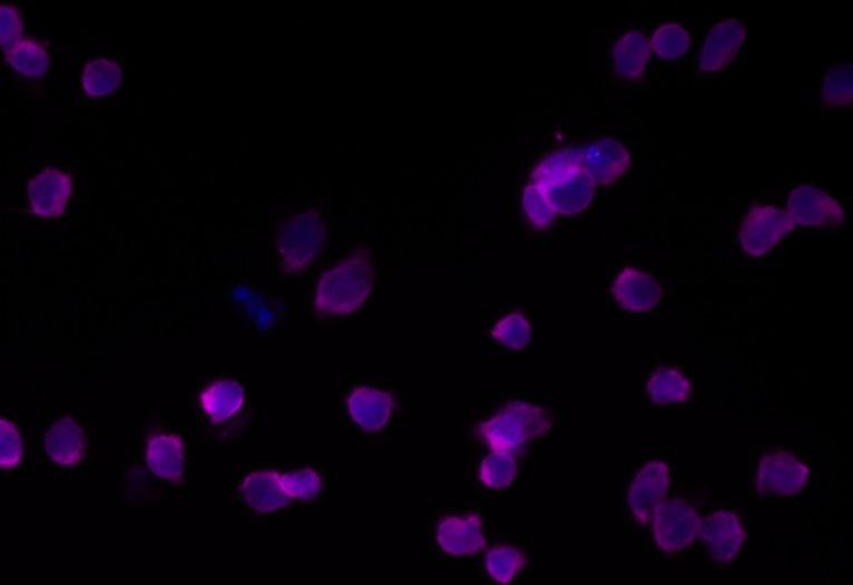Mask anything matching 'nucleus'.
Segmentation results:
<instances>
[{
    "instance_id": "1",
    "label": "nucleus",
    "mask_w": 853,
    "mask_h": 585,
    "mask_svg": "<svg viewBox=\"0 0 853 585\" xmlns=\"http://www.w3.org/2000/svg\"><path fill=\"white\" fill-rule=\"evenodd\" d=\"M372 290L374 261L371 251L357 248L318 278L315 311L321 316L352 315L364 306Z\"/></svg>"
},
{
    "instance_id": "2",
    "label": "nucleus",
    "mask_w": 853,
    "mask_h": 585,
    "mask_svg": "<svg viewBox=\"0 0 853 585\" xmlns=\"http://www.w3.org/2000/svg\"><path fill=\"white\" fill-rule=\"evenodd\" d=\"M552 428V416L540 406L512 401L489 422L479 426V438L493 453H519L527 440L539 438Z\"/></svg>"
},
{
    "instance_id": "3",
    "label": "nucleus",
    "mask_w": 853,
    "mask_h": 585,
    "mask_svg": "<svg viewBox=\"0 0 853 585\" xmlns=\"http://www.w3.org/2000/svg\"><path fill=\"white\" fill-rule=\"evenodd\" d=\"M327 241V224L317 210H305L288 218L275 237L284 274H298L315 264Z\"/></svg>"
},
{
    "instance_id": "4",
    "label": "nucleus",
    "mask_w": 853,
    "mask_h": 585,
    "mask_svg": "<svg viewBox=\"0 0 853 585\" xmlns=\"http://www.w3.org/2000/svg\"><path fill=\"white\" fill-rule=\"evenodd\" d=\"M702 517L685 499L661 500L654 510L655 543L665 553H678L694 544Z\"/></svg>"
},
{
    "instance_id": "5",
    "label": "nucleus",
    "mask_w": 853,
    "mask_h": 585,
    "mask_svg": "<svg viewBox=\"0 0 853 585\" xmlns=\"http://www.w3.org/2000/svg\"><path fill=\"white\" fill-rule=\"evenodd\" d=\"M794 228V220L787 211L772 205L754 207L742 221L738 241L745 254L754 258L764 257L792 234Z\"/></svg>"
},
{
    "instance_id": "6",
    "label": "nucleus",
    "mask_w": 853,
    "mask_h": 585,
    "mask_svg": "<svg viewBox=\"0 0 853 585\" xmlns=\"http://www.w3.org/2000/svg\"><path fill=\"white\" fill-rule=\"evenodd\" d=\"M808 476H811V469L807 464L801 463L784 450H775V453L765 454L758 464L757 493L762 496L765 494L795 496L807 486Z\"/></svg>"
},
{
    "instance_id": "7",
    "label": "nucleus",
    "mask_w": 853,
    "mask_h": 585,
    "mask_svg": "<svg viewBox=\"0 0 853 585\" xmlns=\"http://www.w3.org/2000/svg\"><path fill=\"white\" fill-rule=\"evenodd\" d=\"M795 225L834 228L845 221V210L839 200L814 185H801L791 191L787 204Z\"/></svg>"
},
{
    "instance_id": "8",
    "label": "nucleus",
    "mask_w": 853,
    "mask_h": 585,
    "mask_svg": "<svg viewBox=\"0 0 853 585\" xmlns=\"http://www.w3.org/2000/svg\"><path fill=\"white\" fill-rule=\"evenodd\" d=\"M72 177L57 168H43L27 185L30 214L39 218H60L72 197Z\"/></svg>"
},
{
    "instance_id": "9",
    "label": "nucleus",
    "mask_w": 853,
    "mask_h": 585,
    "mask_svg": "<svg viewBox=\"0 0 853 585\" xmlns=\"http://www.w3.org/2000/svg\"><path fill=\"white\" fill-rule=\"evenodd\" d=\"M745 39H747V29L741 20L727 19L715 23L698 56L700 72H720L725 67L731 66L744 47Z\"/></svg>"
},
{
    "instance_id": "10",
    "label": "nucleus",
    "mask_w": 853,
    "mask_h": 585,
    "mask_svg": "<svg viewBox=\"0 0 853 585\" xmlns=\"http://www.w3.org/2000/svg\"><path fill=\"white\" fill-rule=\"evenodd\" d=\"M698 536L710 556L720 564L734 561L747 539L741 517L731 510H715L714 514L705 517Z\"/></svg>"
},
{
    "instance_id": "11",
    "label": "nucleus",
    "mask_w": 853,
    "mask_h": 585,
    "mask_svg": "<svg viewBox=\"0 0 853 585\" xmlns=\"http://www.w3.org/2000/svg\"><path fill=\"white\" fill-rule=\"evenodd\" d=\"M633 157L624 143L612 137L582 148V168L594 184L609 187L629 171Z\"/></svg>"
},
{
    "instance_id": "12",
    "label": "nucleus",
    "mask_w": 853,
    "mask_h": 585,
    "mask_svg": "<svg viewBox=\"0 0 853 585\" xmlns=\"http://www.w3.org/2000/svg\"><path fill=\"white\" fill-rule=\"evenodd\" d=\"M670 470L667 464L651 460L645 464L629 489V504L640 524H647L658 504L667 496Z\"/></svg>"
},
{
    "instance_id": "13",
    "label": "nucleus",
    "mask_w": 853,
    "mask_h": 585,
    "mask_svg": "<svg viewBox=\"0 0 853 585\" xmlns=\"http://www.w3.org/2000/svg\"><path fill=\"white\" fill-rule=\"evenodd\" d=\"M616 301L627 311L644 313L657 308L661 301V285L639 268L627 267L612 284Z\"/></svg>"
},
{
    "instance_id": "14",
    "label": "nucleus",
    "mask_w": 853,
    "mask_h": 585,
    "mask_svg": "<svg viewBox=\"0 0 853 585\" xmlns=\"http://www.w3.org/2000/svg\"><path fill=\"white\" fill-rule=\"evenodd\" d=\"M437 543L450 556H472L487 546L479 514L449 516L437 527Z\"/></svg>"
},
{
    "instance_id": "15",
    "label": "nucleus",
    "mask_w": 853,
    "mask_h": 585,
    "mask_svg": "<svg viewBox=\"0 0 853 585\" xmlns=\"http://www.w3.org/2000/svg\"><path fill=\"white\" fill-rule=\"evenodd\" d=\"M394 408V396L382 389L355 388L347 398L349 415L367 433L384 429Z\"/></svg>"
},
{
    "instance_id": "16",
    "label": "nucleus",
    "mask_w": 853,
    "mask_h": 585,
    "mask_svg": "<svg viewBox=\"0 0 853 585\" xmlns=\"http://www.w3.org/2000/svg\"><path fill=\"white\" fill-rule=\"evenodd\" d=\"M47 456L63 467L79 466L86 456L87 443L82 428L70 416L57 419L43 436Z\"/></svg>"
},
{
    "instance_id": "17",
    "label": "nucleus",
    "mask_w": 853,
    "mask_h": 585,
    "mask_svg": "<svg viewBox=\"0 0 853 585\" xmlns=\"http://www.w3.org/2000/svg\"><path fill=\"white\" fill-rule=\"evenodd\" d=\"M241 494L252 509L262 514L274 513L291 504L277 470H255L248 474L241 484Z\"/></svg>"
},
{
    "instance_id": "18",
    "label": "nucleus",
    "mask_w": 853,
    "mask_h": 585,
    "mask_svg": "<svg viewBox=\"0 0 853 585\" xmlns=\"http://www.w3.org/2000/svg\"><path fill=\"white\" fill-rule=\"evenodd\" d=\"M147 466L150 473L170 483H183L184 440L177 435H156L147 443Z\"/></svg>"
},
{
    "instance_id": "19",
    "label": "nucleus",
    "mask_w": 853,
    "mask_h": 585,
    "mask_svg": "<svg viewBox=\"0 0 853 585\" xmlns=\"http://www.w3.org/2000/svg\"><path fill=\"white\" fill-rule=\"evenodd\" d=\"M542 191L556 215L572 217V215L580 214V211L586 210L592 204L594 197H596V184H594L592 178L582 168L569 181L543 188Z\"/></svg>"
},
{
    "instance_id": "20",
    "label": "nucleus",
    "mask_w": 853,
    "mask_h": 585,
    "mask_svg": "<svg viewBox=\"0 0 853 585\" xmlns=\"http://www.w3.org/2000/svg\"><path fill=\"white\" fill-rule=\"evenodd\" d=\"M650 40L640 30H633L617 40L612 49L614 70L624 82H639L650 59Z\"/></svg>"
},
{
    "instance_id": "21",
    "label": "nucleus",
    "mask_w": 853,
    "mask_h": 585,
    "mask_svg": "<svg viewBox=\"0 0 853 585\" xmlns=\"http://www.w3.org/2000/svg\"><path fill=\"white\" fill-rule=\"evenodd\" d=\"M582 170V148H563L547 155L536 168H533L532 184L539 188H549L553 185L569 181Z\"/></svg>"
},
{
    "instance_id": "22",
    "label": "nucleus",
    "mask_w": 853,
    "mask_h": 585,
    "mask_svg": "<svg viewBox=\"0 0 853 585\" xmlns=\"http://www.w3.org/2000/svg\"><path fill=\"white\" fill-rule=\"evenodd\" d=\"M244 388L237 381L222 379L200 393V405L213 423H224L237 415L244 406Z\"/></svg>"
},
{
    "instance_id": "23",
    "label": "nucleus",
    "mask_w": 853,
    "mask_h": 585,
    "mask_svg": "<svg viewBox=\"0 0 853 585\" xmlns=\"http://www.w3.org/2000/svg\"><path fill=\"white\" fill-rule=\"evenodd\" d=\"M7 63L27 79H42L50 67L49 50L39 40L27 37L6 53Z\"/></svg>"
},
{
    "instance_id": "24",
    "label": "nucleus",
    "mask_w": 853,
    "mask_h": 585,
    "mask_svg": "<svg viewBox=\"0 0 853 585\" xmlns=\"http://www.w3.org/2000/svg\"><path fill=\"white\" fill-rule=\"evenodd\" d=\"M647 393L655 405L687 403L692 395V383L684 373L674 368H658L648 378Z\"/></svg>"
},
{
    "instance_id": "25",
    "label": "nucleus",
    "mask_w": 853,
    "mask_h": 585,
    "mask_svg": "<svg viewBox=\"0 0 853 585\" xmlns=\"http://www.w3.org/2000/svg\"><path fill=\"white\" fill-rule=\"evenodd\" d=\"M122 79L119 63L110 59H96L84 67L82 89L90 99H104L122 86Z\"/></svg>"
},
{
    "instance_id": "26",
    "label": "nucleus",
    "mask_w": 853,
    "mask_h": 585,
    "mask_svg": "<svg viewBox=\"0 0 853 585\" xmlns=\"http://www.w3.org/2000/svg\"><path fill=\"white\" fill-rule=\"evenodd\" d=\"M650 40V50L664 60H678L690 47V36L680 23L668 22L657 27Z\"/></svg>"
},
{
    "instance_id": "27",
    "label": "nucleus",
    "mask_w": 853,
    "mask_h": 585,
    "mask_svg": "<svg viewBox=\"0 0 853 585\" xmlns=\"http://www.w3.org/2000/svg\"><path fill=\"white\" fill-rule=\"evenodd\" d=\"M527 559L522 551L512 546H497L487 553L486 567L493 581L500 584L512 583L513 577L526 567Z\"/></svg>"
},
{
    "instance_id": "28",
    "label": "nucleus",
    "mask_w": 853,
    "mask_h": 585,
    "mask_svg": "<svg viewBox=\"0 0 853 585\" xmlns=\"http://www.w3.org/2000/svg\"><path fill=\"white\" fill-rule=\"evenodd\" d=\"M851 63L832 67L824 73L821 96L824 103L831 107H849L853 100Z\"/></svg>"
},
{
    "instance_id": "29",
    "label": "nucleus",
    "mask_w": 853,
    "mask_h": 585,
    "mask_svg": "<svg viewBox=\"0 0 853 585\" xmlns=\"http://www.w3.org/2000/svg\"><path fill=\"white\" fill-rule=\"evenodd\" d=\"M492 338L510 349H523L532 341V326L522 311L503 316L492 329Z\"/></svg>"
},
{
    "instance_id": "30",
    "label": "nucleus",
    "mask_w": 853,
    "mask_h": 585,
    "mask_svg": "<svg viewBox=\"0 0 853 585\" xmlns=\"http://www.w3.org/2000/svg\"><path fill=\"white\" fill-rule=\"evenodd\" d=\"M517 476V460L507 453H492L480 464L479 477L490 489H506Z\"/></svg>"
},
{
    "instance_id": "31",
    "label": "nucleus",
    "mask_w": 853,
    "mask_h": 585,
    "mask_svg": "<svg viewBox=\"0 0 853 585\" xmlns=\"http://www.w3.org/2000/svg\"><path fill=\"white\" fill-rule=\"evenodd\" d=\"M281 484L291 499L308 500L318 496L322 490V477L317 470L301 469L294 473L281 474Z\"/></svg>"
},
{
    "instance_id": "32",
    "label": "nucleus",
    "mask_w": 853,
    "mask_h": 585,
    "mask_svg": "<svg viewBox=\"0 0 853 585\" xmlns=\"http://www.w3.org/2000/svg\"><path fill=\"white\" fill-rule=\"evenodd\" d=\"M522 208L527 220L539 230H546L556 221V211L552 210L546 195L537 185L532 184L523 188Z\"/></svg>"
},
{
    "instance_id": "33",
    "label": "nucleus",
    "mask_w": 853,
    "mask_h": 585,
    "mask_svg": "<svg viewBox=\"0 0 853 585\" xmlns=\"http://www.w3.org/2000/svg\"><path fill=\"white\" fill-rule=\"evenodd\" d=\"M23 456L22 436L13 423L0 418V467L13 469Z\"/></svg>"
},
{
    "instance_id": "34",
    "label": "nucleus",
    "mask_w": 853,
    "mask_h": 585,
    "mask_svg": "<svg viewBox=\"0 0 853 585\" xmlns=\"http://www.w3.org/2000/svg\"><path fill=\"white\" fill-rule=\"evenodd\" d=\"M23 22L19 10L12 6H0V47L12 50L22 40Z\"/></svg>"
}]
</instances>
